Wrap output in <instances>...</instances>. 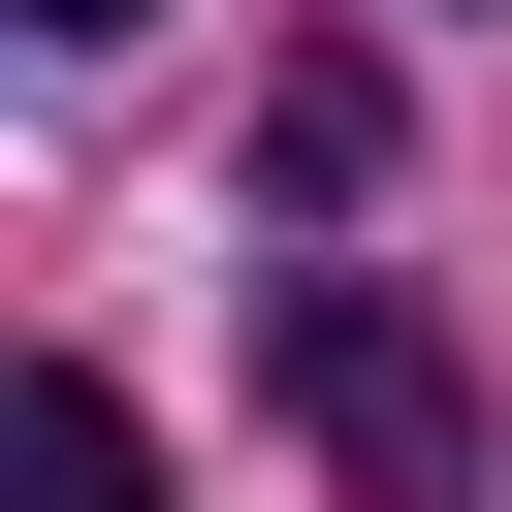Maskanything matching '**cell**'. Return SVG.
Returning a JSON list of instances; mask_svg holds the SVG:
<instances>
[{
    "label": "cell",
    "mask_w": 512,
    "mask_h": 512,
    "mask_svg": "<svg viewBox=\"0 0 512 512\" xmlns=\"http://www.w3.org/2000/svg\"><path fill=\"white\" fill-rule=\"evenodd\" d=\"M0 512H160V448H128V384H96V352H32V384H0Z\"/></svg>",
    "instance_id": "2"
},
{
    "label": "cell",
    "mask_w": 512,
    "mask_h": 512,
    "mask_svg": "<svg viewBox=\"0 0 512 512\" xmlns=\"http://www.w3.org/2000/svg\"><path fill=\"white\" fill-rule=\"evenodd\" d=\"M32 32H128V0H32Z\"/></svg>",
    "instance_id": "4"
},
{
    "label": "cell",
    "mask_w": 512,
    "mask_h": 512,
    "mask_svg": "<svg viewBox=\"0 0 512 512\" xmlns=\"http://www.w3.org/2000/svg\"><path fill=\"white\" fill-rule=\"evenodd\" d=\"M256 384H288V448H320L352 512H480V384H448V320H416L384 256L256 288Z\"/></svg>",
    "instance_id": "1"
},
{
    "label": "cell",
    "mask_w": 512,
    "mask_h": 512,
    "mask_svg": "<svg viewBox=\"0 0 512 512\" xmlns=\"http://www.w3.org/2000/svg\"><path fill=\"white\" fill-rule=\"evenodd\" d=\"M256 192H288V224L384 192V64H288V96H256Z\"/></svg>",
    "instance_id": "3"
}]
</instances>
